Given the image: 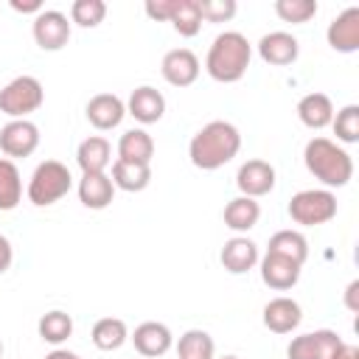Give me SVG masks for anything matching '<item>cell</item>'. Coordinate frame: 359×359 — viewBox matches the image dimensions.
Wrapping results in <instances>:
<instances>
[{"label":"cell","instance_id":"obj_1","mask_svg":"<svg viewBox=\"0 0 359 359\" xmlns=\"http://www.w3.org/2000/svg\"><path fill=\"white\" fill-rule=\"evenodd\" d=\"M241 149V135L230 121L205 123L188 143V157L202 171H216L230 163Z\"/></svg>","mask_w":359,"mask_h":359},{"label":"cell","instance_id":"obj_2","mask_svg":"<svg viewBox=\"0 0 359 359\" xmlns=\"http://www.w3.org/2000/svg\"><path fill=\"white\" fill-rule=\"evenodd\" d=\"M250 59H252V45L247 42V36L238 31H222L208 50L205 70L213 81L233 84L247 73Z\"/></svg>","mask_w":359,"mask_h":359},{"label":"cell","instance_id":"obj_3","mask_svg":"<svg viewBox=\"0 0 359 359\" xmlns=\"http://www.w3.org/2000/svg\"><path fill=\"white\" fill-rule=\"evenodd\" d=\"M303 163L309 174H314L325 188H342L353 177L351 154L328 137H311L303 149Z\"/></svg>","mask_w":359,"mask_h":359},{"label":"cell","instance_id":"obj_4","mask_svg":"<svg viewBox=\"0 0 359 359\" xmlns=\"http://www.w3.org/2000/svg\"><path fill=\"white\" fill-rule=\"evenodd\" d=\"M73 185L70 168L59 160H45L34 168L31 180H28V202L36 208H48L53 202H59L62 196H67Z\"/></svg>","mask_w":359,"mask_h":359},{"label":"cell","instance_id":"obj_5","mask_svg":"<svg viewBox=\"0 0 359 359\" xmlns=\"http://www.w3.org/2000/svg\"><path fill=\"white\" fill-rule=\"evenodd\" d=\"M289 216L294 224L317 227L337 216V196L328 188H306L289 199Z\"/></svg>","mask_w":359,"mask_h":359},{"label":"cell","instance_id":"obj_6","mask_svg":"<svg viewBox=\"0 0 359 359\" xmlns=\"http://www.w3.org/2000/svg\"><path fill=\"white\" fill-rule=\"evenodd\" d=\"M45 101V90L34 76H17L0 90V112L11 121H22L25 115L36 112Z\"/></svg>","mask_w":359,"mask_h":359},{"label":"cell","instance_id":"obj_7","mask_svg":"<svg viewBox=\"0 0 359 359\" xmlns=\"http://www.w3.org/2000/svg\"><path fill=\"white\" fill-rule=\"evenodd\" d=\"M34 39L42 50H62L70 39V20L56 8H42L34 17Z\"/></svg>","mask_w":359,"mask_h":359},{"label":"cell","instance_id":"obj_8","mask_svg":"<svg viewBox=\"0 0 359 359\" xmlns=\"http://www.w3.org/2000/svg\"><path fill=\"white\" fill-rule=\"evenodd\" d=\"M339 345H342V339L337 331L320 328V331H309V334L294 337L286 348V356L289 359H331Z\"/></svg>","mask_w":359,"mask_h":359},{"label":"cell","instance_id":"obj_9","mask_svg":"<svg viewBox=\"0 0 359 359\" xmlns=\"http://www.w3.org/2000/svg\"><path fill=\"white\" fill-rule=\"evenodd\" d=\"M39 146V129L28 118L22 121H8L0 129V151L6 157H28Z\"/></svg>","mask_w":359,"mask_h":359},{"label":"cell","instance_id":"obj_10","mask_svg":"<svg viewBox=\"0 0 359 359\" xmlns=\"http://www.w3.org/2000/svg\"><path fill=\"white\" fill-rule=\"evenodd\" d=\"M325 39L337 53H356L359 50V8L348 6L342 14H337L328 22Z\"/></svg>","mask_w":359,"mask_h":359},{"label":"cell","instance_id":"obj_11","mask_svg":"<svg viewBox=\"0 0 359 359\" xmlns=\"http://www.w3.org/2000/svg\"><path fill=\"white\" fill-rule=\"evenodd\" d=\"M160 73L171 87H191L199 79V59L188 48H174L163 56Z\"/></svg>","mask_w":359,"mask_h":359},{"label":"cell","instance_id":"obj_12","mask_svg":"<svg viewBox=\"0 0 359 359\" xmlns=\"http://www.w3.org/2000/svg\"><path fill=\"white\" fill-rule=\"evenodd\" d=\"M236 185L241 196H250V199L266 196L275 188V168L266 160H247L236 174Z\"/></svg>","mask_w":359,"mask_h":359},{"label":"cell","instance_id":"obj_13","mask_svg":"<svg viewBox=\"0 0 359 359\" xmlns=\"http://www.w3.org/2000/svg\"><path fill=\"white\" fill-rule=\"evenodd\" d=\"M258 56L266 62V65H275V67H286L292 62H297L300 56V42L289 34V31H269L258 39Z\"/></svg>","mask_w":359,"mask_h":359},{"label":"cell","instance_id":"obj_14","mask_svg":"<svg viewBox=\"0 0 359 359\" xmlns=\"http://www.w3.org/2000/svg\"><path fill=\"white\" fill-rule=\"evenodd\" d=\"M261 264V280L269 286V289H278V292H286L292 289L297 280H300V264L283 258V255H275V252H266L264 258H258Z\"/></svg>","mask_w":359,"mask_h":359},{"label":"cell","instance_id":"obj_15","mask_svg":"<svg viewBox=\"0 0 359 359\" xmlns=\"http://www.w3.org/2000/svg\"><path fill=\"white\" fill-rule=\"evenodd\" d=\"M132 342H135V351H137L140 356H146V359H157V356L168 353V348L174 345V337H171L168 325L149 320V323H140V325L135 328Z\"/></svg>","mask_w":359,"mask_h":359},{"label":"cell","instance_id":"obj_16","mask_svg":"<svg viewBox=\"0 0 359 359\" xmlns=\"http://www.w3.org/2000/svg\"><path fill=\"white\" fill-rule=\"evenodd\" d=\"M84 112H87V121H90L95 129L107 132V129H115V126L123 121L126 104H123L118 95H112V93H98V95H93V98L87 101Z\"/></svg>","mask_w":359,"mask_h":359},{"label":"cell","instance_id":"obj_17","mask_svg":"<svg viewBox=\"0 0 359 359\" xmlns=\"http://www.w3.org/2000/svg\"><path fill=\"white\" fill-rule=\"evenodd\" d=\"M222 266L230 272V275H244L250 272L255 264H258V244L247 236H233L230 241H224L222 247Z\"/></svg>","mask_w":359,"mask_h":359},{"label":"cell","instance_id":"obj_18","mask_svg":"<svg viewBox=\"0 0 359 359\" xmlns=\"http://www.w3.org/2000/svg\"><path fill=\"white\" fill-rule=\"evenodd\" d=\"M300 320H303L300 303L292 297H272L264 306V325L272 334H292L300 325Z\"/></svg>","mask_w":359,"mask_h":359},{"label":"cell","instance_id":"obj_19","mask_svg":"<svg viewBox=\"0 0 359 359\" xmlns=\"http://www.w3.org/2000/svg\"><path fill=\"white\" fill-rule=\"evenodd\" d=\"M126 112L140 123H157L165 112V98H163L160 90H154L149 84L135 87L129 101H126Z\"/></svg>","mask_w":359,"mask_h":359},{"label":"cell","instance_id":"obj_20","mask_svg":"<svg viewBox=\"0 0 359 359\" xmlns=\"http://www.w3.org/2000/svg\"><path fill=\"white\" fill-rule=\"evenodd\" d=\"M76 163L81 168V174H101L109 163H112V146L107 137L101 135H90L79 143L76 149Z\"/></svg>","mask_w":359,"mask_h":359},{"label":"cell","instance_id":"obj_21","mask_svg":"<svg viewBox=\"0 0 359 359\" xmlns=\"http://www.w3.org/2000/svg\"><path fill=\"white\" fill-rule=\"evenodd\" d=\"M115 196V185H112V177H107L104 171L101 174H81L79 180V199L84 208L90 210H104Z\"/></svg>","mask_w":359,"mask_h":359},{"label":"cell","instance_id":"obj_22","mask_svg":"<svg viewBox=\"0 0 359 359\" xmlns=\"http://www.w3.org/2000/svg\"><path fill=\"white\" fill-rule=\"evenodd\" d=\"M154 157V140L146 129H126L118 140V160L149 165Z\"/></svg>","mask_w":359,"mask_h":359},{"label":"cell","instance_id":"obj_23","mask_svg":"<svg viewBox=\"0 0 359 359\" xmlns=\"http://www.w3.org/2000/svg\"><path fill=\"white\" fill-rule=\"evenodd\" d=\"M297 118L309 129H323L334 121V104L325 93H309L297 101Z\"/></svg>","mask_w":359,"mask_h":359},{"label":"cell","instance_id":"obj_24","mask_svg":"<svg viewBox=\"0 0 359 359\" xmlns=\"http://www.w3.org/2000/svg\"><path fill=\"white\" fill-rule=\"evenodd\" d=\"M261 219V205L250 196H236L224 205V227L236 230V233H247L258 224Z\"/></svg>","mask_w":359,"mask_h":359},{"label":"cell","instance_id":"obj_25","mask_svg":"<svg viewBox=\"0 0 359 359\" xmlns=\"http://www.w3.org/2000/svg\"><path fill=\"white\" fill-rule=\"evenodd\" d=\"M149 182H151V168L149 165L123 163V160H115L112 163V185L115 188L129 191V194H137V191L149 188Z\"/></svg>","mask_w":359,"mask_h":359},{"label":"cell","instance_id":"obj_26","mask_svg":"<svg viewBox=\"0 0 359 359\" xmlns=\"http://www.w3.org/2000/svg\"><path fill=\"white\" fill-rule=\"evenodd\" d=\"M266 252L283 255V258H289V261H294V264L303 266L306 258H309V241H306V236L297 233V230H278V233L269 238Z\"/></svg>","mask_w":359,"mask_h":359},{"label":"cell","instance_id":"obj_27","mask_svg":"<svg viewBox=\"0 0 359 359\" xmlns=\"http://www.w3.org/2000/svg\"><path fill=\"white\" fill-rule=\"evenodd\" d=\"M90 339L98 351H118L126 339H129V331H126V323L118 320V317H101L93 331H90Z\"/></svg>","mask_w":359,"mask_h":359},{"label":"cell","instance_id":"obj_28","mask_svg":"<svg viewBox=\"0 0 359 359\" xmlns=\"http://www.w3.org/2000/svg\"><path fill=\"white\" fill-rule=\"evenodd\" d=\"M20 199H22L20 168L8 157H0V210H14Z\"/></svg>","mask_w":359,"mask_h":359},{"label":"cell","instance_id":"obj_29","mask_svg":"<svg viewBox=\"0 0 359 359\" xmlns=\"http://www.w3.org/2000/svg\"><path fill=\"white\" fill-rule=\"evenodd\" d=\"M177 353L180 359H213L216 353V345H213V337L202 328H191L180 337L177 342Z\"/></svg>","mask_w":359,"mask_h":359},{"label":"cell","instance_id":"obj_30","mask_svg":"<svg viewBox=\"0 0 359 359\" xmlns=\"http://www.w3.org/2000/svg\"><path fill=\"white\" fill-rule=\"evenodd\" d=\"M36 328H39V337H42L45 342H50V345H62V342L70 339V334H73V317H70L67 311L53 309V311L42 314V320H39Z\"/></svg>","mask_w":359,"mask_h":359},{"label":"cell","instance_id":"obj_31","mask_svg":"<svg viewBox=\"0 0 359 359\" xmlns=\"http://www.w3.org/2000/svg\"><path fill=\"white\" fill-rule=\"evenodd\" d=\"M180 36H196L202 28V14H199V0H177V8L168 20Z\"/></svg>","mask_w":359,"mask_h":359},{"label":"cell","instance_id":"obj_32","mask_svg":"<svg viewBox=\"0 0 359 359\" xmlns=\"http://www.w3.org/2000/svg\"><path fill=\"white\" fill-rule=\"evenodd\" d=\"M107 17V3L104 0H76L70 6V22L81 28H95Z\"/></svg>","mask_w":359,"mask_h":359},{"label":"cell","instance_id":"obj_33","mask_svg":"<svg viewBox=\"0 0 359 359\" xmlns=\"http://www.w3.org/2000/svg\"><path fill=\"white\" fill-rule=\"evenodd\" d=\"M275 14L283 22H309L317 14V0H275Z\"/></svg>","mask_w":359,"mask_h":359},{"label":"cell","instance_id":"obj_34","mask_svg":"<svg viewBox=\"0 0 359 359\" xmlns=\"http://www.w3.org/2000/svg\"><path fill=\"white\" fill-rule=\"evenodd\" d=\"M331 126H334L337 140H342V143H356V140H359V107H356V104L342 107V109L334 115Z\"/></svg>","mask_w":359,"mask_h":359},{"label":"cell","instance_id":"obj_35","mask_svg":"<svg viewBox=\"0 0 359 359\" xmlns=\"http://www.w3.org/2000/svg\"><path fill=\"white\" fill-rule=\"evenodd\" d=\"M236 8V0H199V14L208 22H227Z\"/></svg>","mask_w":359,"mask_h":359},{"label":"cell","instance_id":"obj_36","mask_svg":"<svg viewBox=\"0 0 359 359\" xmlns=\"http://www.w3.org/2000/svg\"><path fill=\"white\" fill-rule=\"evenodd\" d=\"M174 8H177V0H149L146 3V14L151 17V20H171V14H174Z\"/></svg>","mask_w":359,"mask_h":359},{"label":"cell","instance_id":"obj_37","mask_svg":"<svg viewBox=\"0 0 359 359\" xmlns=\"http://www.w3.org/2000/svg\"><path fill=\"white\" fill-rule=\"evenodd\" d=\"M11 261H14V250H11V241L0 233V275L11 266Z\"/></svg>","mask_w":359,"mask_h":359},{"label":"cell","instance_id":"obj_38","mask_svg":"<svg viewBox=\"0 0 359 359\" xmlns=\"http://www.w3.org/2000/svg\"><path fill=\"white\" fill-rule=\"evenodd\" d=\"M11 8L14 11H20V14H39L42 11V3L39 0H11Z\"/></svg>","mask_w":359,"mask_h":359},{"label":"cell","instance_id":"obj_39","mask_svg":"<svg viewBox=\"0 0 359 359\" xmlns=\"http://www.w3.org/2000/svg\"><path fill=\"white\" fill-rule=\"evenodd\" d=\"M331 359H359V348L356 345H351V342H342L337 351H334V356Z\"/></svg>","mask_w":359,"mask_h":359},{"label":"cell","instance_id":"obj_40","mask_svg":"<svg viewBox=\"0 0 359 359\" xmlns=\"http://www.w3.org/2000/svg\"><path fill=\"white\" fill-rule=\"evenodd\" d=\"M356 292H359V280H351V283H348V289H345V306H348L351 311H359Z\"/></svg>","mask_w":359,"mask_h":359},{"label":"cell","instance_id":"obj_41","mask_svg":"<svg viewBox=\"0 0 359 359\" xmlns=\"http://www.w3.org/2000/svg\"><path fill=\"white\" fill-rule=\"evenodd\" d=\"M45 359H81L79 353H70V351H65V348H56V351H50Z\"/></svg>","mask_w":359,"mask_h":359},{"label":"cell","instance_id":"obj_42","mask_svg":"<svg viewBox=\"0 0 359 359\" xmlns=\"http://www.w3.org/2000/svg\"><path fill=\"white\" fill-rule=\"evenodd\" d=\"M222 359H238V356H222Z\"/></svg>","mask_w":359,"mask_h":359},{"label":"cell","instance_id":"obj_43","mask_svg":"<svg viewBox=\"0 0 359 359\" xmlns=\"http://www.w3.org/2000/svg\"><path fill=\"white\" fill-rule=\"evenodd\" d=\"M0 351H3V348H0Z\"/></svg>","mask_w":359,"mask_h":359}]
</instances>
